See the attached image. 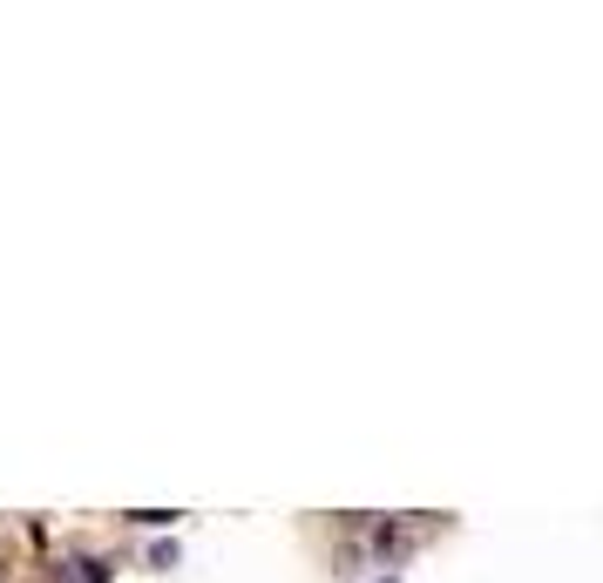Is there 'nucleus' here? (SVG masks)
<instances>
[{
    "instance_id": "1",
    "label": "nucleus",
    "mask_w": 603,
    "mask_h": 583,
    "mask_svg": "<svg viewBox=\"0 0 603 583\" xmlns=\"http://www.w3.org/2000/svg\"><path fill=\"white\" fill-rule=\"evenodd\" d=\"M75 570H82V583H109V563H102V557H89V563H75Z\"/></svg>"
},
{
    "instance_id": "2",
    "label": "nucleus",
    "mask_w": 603,
    "mask_h": 583,
    "mask_svg": "<svg viewBox=\"0 0 603 583\" xmlns=\"http://www.w3.org/2000/svg\"><path fill=\"white\" fill-rule=\"evenodd\" d=\"M387 583H393V576H387Z\"/></svg>"
}]
</instances>
